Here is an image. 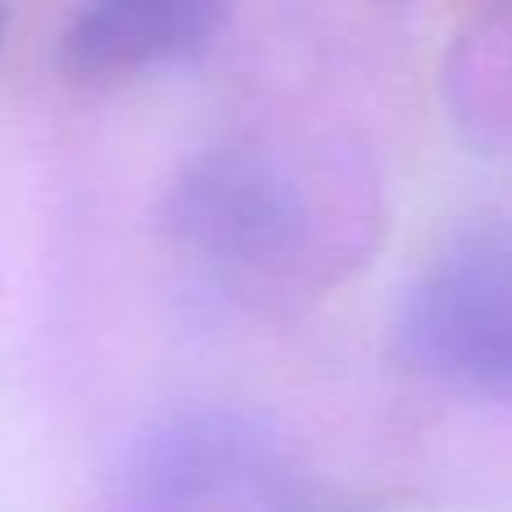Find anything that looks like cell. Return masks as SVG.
<instances>
[{"mask_svg":"<svg viewBox=\"0 0 512 512\" xmlns=\"http://www.w3.org/2000/svg\"><path fill=\"white\" fill-rule=\"evenodd\" d=\"M382 194L346 140L252 126L198 149L171 176L162 234L216 292L292 310L369 261Z\"/></svg>","mask_w":512,"mask_h":512,"instance_id":"cell-1","label":"cell"},{"mask_svg":"<svg viewBox=\"0 0 512 512\" xmlns=\"http://www.w3.org/2000/svg\"><path fill=\"white\" fill-rule=\"evenodd\" d=\"M212 0H104L86 5L59 36V63L77 77H131L203 54L225 27Z\"/></svg>","mask_w":512,"mask_h":512,"instance_id":"cell-4","label":"cell"},{"mask_svg":"<svg viewBox=\"0 0 512 512\" xmlns=\"http://www.w3.org/2000/svg\"><path fill=\"white\" fill-rule=\"evenodd\" d=\"M0 32H5V9H0Z\"/></svg>","mask_w":512,"mask_h":512,"instance_id":"cell-5","label":"cell"},{"mask_svg":"<svg viewBox=\"0 0 512 512\" xmlns=\"http://www.w3.org/2000/svg\"><path fill=\"white\" fill-rule=\"evenodd\" d=\"M131 512H351L306 445L248 405L171 409L126 472Z\"/></svg>","mask_w":512,"mask_h":512,"instance_id":"cell-2","label":"cell"},{"mask_svg":"<svg viewBox=\"0 0 512 512\" xmlns=\"http://www.w3.org/2000/svg\"><path fill=\"white\" fill-rule=\"evenodd\" d=\"M400 346L432 378L512 405V212L454 230L418 265Z\"/></svg>","mask_w":512,"mask_h":512,"instance_id":"cell-3","label":"cell"}]
</instances>
